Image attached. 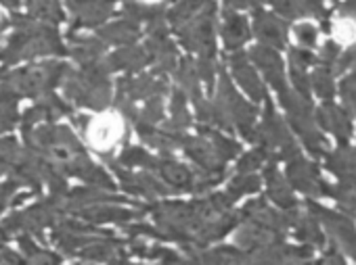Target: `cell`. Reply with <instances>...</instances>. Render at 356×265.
Wrapping results in <instances>:
<instances>
[{
    "label": "cell",
    "instance_id": "obj_12",
    "mask_svg": "<svg viewBox=\"0 0 356 265\" xmlns=\"http://www.w3.org/2000/svg\"><path fill=\"white\" fill-rule=\"evenodd\" d=\"M310 84L314 88V92L325 99V101H331L335 96V86H333V74L329 71V67H318L314 69L312 78H310Z\"/></svg>",
    "mask_w": 356,
    "mask_h": 265
},
{
    "label": "cell",
    "instance_id": "obj_14",
    "mask_svg": "<svg viewBox=\"0 0 356 265\" xmlns=\"http://www.w3.org/2000/svg\"><path fill=\"white\" fill-rule=\"evenodd\" d=\"M225 38H227V44L237 49L239 44H243L248 40V26L241 17H235V15H229L227 17V26H225Z\"/></svg>",
    "mask_w": 356,
    "mask_h": 265
},
{
    "label": "cell",
    "instance_id": "obj_8",
    "mask_svg": "<svg viewBox=\"0 0 356 265\" xmlns=\"http://www.w3.org/2000/svg\"><path fill=\"white\" fill-rule=\"evenodd\" d=\"M327 167L343 182L356 184V148H339L327 155Z\"/></svg>",
    "mask_w": 356,
    "mask_h": 265
},
{
    "label": "cell",
    "instance_id": "obj_19",
    "mask_svg": "<svg viewBox=\"0 0 356 265\" xmlns=\"http://www.w3.org/2000/svg\"><path fill=\"white\" fill-rule=\"evenodd\" d=\"M273 7L285 15V17H298V11H296V0H270Z\"/></svg>",
    "mask_w": 356,
    "mask_h": 265
},
{
    "label": "cell",
    "instance_id": "obj_23",
    "mask_svg": "<svg viewBox=\"0 0 356 265\" xmlns=\"http://www.w3.org/2000/svg\"><path fill=\"white\" fill-rule=\"evenodd\" d=\"M354 65H356V49H354Z\"/></svg>",
    "mask_w": 356,
    "mask_h": 265
},
{
    "label": "cell",
    "instance_id": "obj_10",
    "mask_svg": "<svg viewBox=\"0 0 356 265\" xmlns=\"http://www.w3.org/2000/svg\"><path fill=\"white\" fill-rule=\"evenodd\" d=\"M235 74H237V78H239V82H241V86L256 99V101H262L266 94H264V86L260 84V80L256 78V74H254V69L245 63V59L243 57H237L235 61Z\"/></svg>",
    "mask_w": 356,
    "mask_h": 265
},
{
    "label": "cell",
    "instance_id": "obj_1",
    "mask_svg": "<svg viewBox=\"0 0 356 265\" xmlns=\"http://www.w3.org/2000/svg\"><path fill=\"white\" fill-rule=\"evenodd\" d=\"M281 94V101H283V107L287 109V115H289V121L291 126L296 128V132L302 136L304 144L308 146V151L316 157L325 155L327 153V142L325 138L321 136V132L316 130L314 126V119H312V113H310V105H308V99L304 96H298L296 92H289V90H283L279 92Z\"/></svg>",
    "mask_w": 356,
    "mask_h": 265
},
{
    "label": "cell",
    "instance_id": "obj_3",
    "mask_svg": "<svg viewBox=\"0 0 356 265\" xmlns=\"http://www.w3.org/2000/svg\"><path fill=\"white\" fill-rule=\"evenodd\" d=\"M287 176L291 184L310 196H331V186L318 176L316 167L310 165L300 153L287 159Z\"/></svg>",
    "mask_w": 356,
    "mask_h": 265
},
{
    "label": "cell",
    "instance_id": "obj_13",
    "mask_svg": "<svg viewBox=\"0 0 356 265\" xmlns=\"http://www.w3.org/2000/svg\"><path fill=\"white\" fill-rule=\"evenodd\" d=\"M331 196L339 203L341 209H346L350 215H356V184L343 182V184L331 186Z\"/></svg>",
    "mask_w": 356,
    "mask_h": 265
},
{
    "label": "cell",
    "instance_id": "obj_5",
    "mask_svg": "<svg viewBox=\"0 0 356 265\" xmlns=\"http://www.w3.org/2000/svg\"><path fill=\"white\" fill-rule=\"evenodd\" d=\"M252 57H254V61L264 69L268 82L277 88V92L287 90L285 76H283V65H281V59H279V55H277L275 51L258 46V49L252 51Z\"/></svg>",
    "mask_w": 356,
    "mask_h": 265
},
{
    "label": "cell",
    "instance_id": "obj_18",
    "mask_svg": "<svg viewBox=\"0 0 356 265\" xmlns=\"http://www.w3.org/2000/svg\"><path fill=\"white\" fill-rule=\"evenodd\" d=\"M258 184H260V180H258L256 176H245V178H241V180L235 182L233 192H235L237 196L243 194V192H254V190L258 188Z\"/></svg>",
    "mask_w": 356,
    "mask_h": 265
},
{
    "label": "cell",
    "instance_id": "obj_9",
    "mask_svg": "<svg viewBox=\"0 0 356 265\" xmlns=\"http://www.w3.org/2000/svg\"><path fill=\"white\" fill-rule=\"evenodd\" d=\"M266 180H268V194H270V198L277 205H281L283 209H293L296 207V198H293L289 186L285 184V180L275 171L273 165L266 169Z\"/></svg>",
    "mask_w": 356,
    "mask_h": 265
},
{
    "label": "cell",
    "instance_id": "obj_6",
    "mask_svg": "<svg viewBox=\"0 0 356 265\" xmlns=\"http://www.w3.org/2000/svg\"><path fill=\"white\" fill-rule=\"evenodd\" d=\"M256 34L273 46H285L287 24L283 19L268 15V13H258L256 15Z\"/></svg>",
    "mask_w": 356,
    "mask_h": 265
},
{
    "label": "cell",
    "instance_id": "obj_16",
    "mask_svg": "<svg viewBox=\"0 0 356 265\" xmlns=\"http://www.w3.org/2000/svg\"><path fill=\"white\" fill-rule=\"evenodd\" d=\"M339 57V46L335 44V42H327L325 46H323V51H321V55H318V63L323 65V67H333V63H335V59Z\"/></svg>",
    "mask_w": 356,
    "mask_h": 265
},
{
    "label": "cell",
    "instance_id": "obj_2",
    "mask_svg": "<svg viewBox=\"0 0 356 265\" xmlns=\"http://www.w3.org/2000/svg\"><path fill=\"white\" fill-rule=\"evenodd\" d=\"M308 211L318 215L321 223L333 236V242L339 244L341 250H346L352 259H356V228H354V223L346 215L329 211V209H325V207H321L316 203H308Z\"/></svg>",
    "mask_w": 356,
    "mask_h": 265
},
{
    "label": "cell",
    "instance_id": "obj_21",
    "mask_svg": "<svg viewBox=\"0 0 356 265\" xmlns=\"http://www.w3.org/2000/svg\"><path fill=\"white\" fill-rule=\"evenodd\" d=\"M339 13L350 17V15H356V0H346V3L339 7Z\"/></svg>",
    "mask_w": 356,
    "mask_h": 265
},
{
    "label": "cell",
    "instance_id": "obj_15",
    "mask_svg": "<svg viewBox=\"0 0 356 265\" xmlns=\"http://www.w3.org/2000/svg\"><path fill=\"white\" fill-rule=\"evenodd\" d=\"M339 94H341V101H343V107H346L348 115L356 117V71L348 74L341 80Z\"/></svg>",
    "mask_w": 356,
    "mask_h": 265
},
{
    "label": "cell",
    "instance_id": "obj_7",
    "mask_svg": "<svg viewBox=\"0 0 356 265\" xmlns=\"http://www.w3.org/2000/svg\"><path fill=\"white\" fill-rule=\"evenodd\" d=\"M316 59L312 57V53L308 51H300V49H291L289 53V63H291V78L296 84V90L300 92V96L308 99L310 96V80L306 76V67L310 63H314Z\"/></svg>",
    "mask_w": 356,
    "mask_h": 265
},
{
    "label": "cell",
    "instance_id": "obj_22",
    "mask_svg": "<svg viewBox=\"0 0 356 265\" xmlns=\"http://www.w3.org/2000/svg\"><path fill=\"white\" fill-rule=\"evenodd\" d=\"M321 263H343V259H341V257L335 253V248H333V250H331V255H327Z\"/></svg>",
    "mask_w": 356,
    "mask_h": 265
},
{
    "label": "cell",
    "instance_id": "obj_17",
    "mask_svg": "<svg viewBox=\"0 0 356 265\" xmlns=\"http://www.w3.org/2000/svg\"><path fill=\"white\" fill-rule=\"evenodd\" d=\"M296 36H298V40H300L302 44H306V46H314V42H316V30H314L310 24H300V26L296 28Z\"/></svg>",
    "mask_w": 356,
    "mask_h": 265
},
{
    "label": "cell",
    "instance_id": "obj_11",
    "mask_svg": "<svg viewBox=\"0 0 356 265\" xmlns=\"http://www.w3.org/2000/svg\"><path fill=\"white\" fill-rule=\"evenodd\" d=\"M293 225H296V234H298L300 240L310 242V244H316V246L325 244L323 230H321L318 221L312 215H298L296 221H293Z\"/></svg>",
    "mask_w": 356,
    "mask_h": 265
},
{
    "label": "cell",
    "instance_id": "obj_20",
    "mask_svg": "<svg viewBox=\"0 0 356 265\" xmlns=\"http://www.w3.org/2000/svg\"><path fill=\"white\" fill-rule=\"evenodd\" d=\"M262 159H264V151H256V153H252V155H248L243 161H241V165H239V169L241 171H250V169H256L260 163H262Z\"/></svg>",
    "mask_w": 356,
    "mask_h": 265
},
{
    "label": "cell",
    "instance_id": "obj_4",
    "mask_svg": "<svg viewBox=\"0 0 356 265\" xmlns=\"http://www.w3.org/2000/svg\"><path fill=\"white\" fill-rule=\"evenodd\" d=\"M316 121L327 132H331L341 146L348 144V140L352 136V121H350V115L343 109L335 107L333 103H323L316 109Z\"/></svg>",
    "mask_w": 356,
    "mask_h": 265
}]
</instances>
